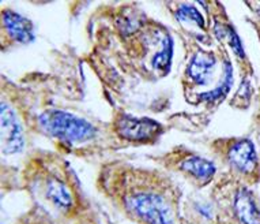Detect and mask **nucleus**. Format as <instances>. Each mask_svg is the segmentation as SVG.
<instances>
[{"label":"nucleus","instance_id":"0eeeda50","mask_svg":"<svg viewBox=\"0 0 260 224\" xmlns=\"http://www.w3.org/2000/svg\"><path fill=\"white\" fill-rule=\"evenodd\" d=\"M164 165L180 173L197 189L202 190L215 182L218 168L213 160L206 159L188 148H176L162 157Z\"/></svg>","mask_w":260,"mask_h":224},{"label":"nucleus","instance_id":"1a4fd4ad","mask_svg":"<svg viewBox=\"0 0 260 224\" xmlns=\"http://www.w3.org/2000/svg\"><path fill=\"white\" fill-rule=\"evenodd\" d=\"M112 130L119 139L128 144H153L165 133L161 123L150 118H137L120 114L115 118Z\"/></svg>","mask_w":260,"mask_h":224},{"label":"nucleus","instance_id":"7ed1b4c3","mask_svg":"<svg viewBox=\"0 0 260 224\" xmlns=\"http://www.w3.org/2000/svg\"><path fill=\"white\" fill-rule=\"evenodd\" d=\"M36 127L45 137L67 149L89 145L99 138V129L85 118L63 109H47L36 118Z\"/></svg>","mask_w":260,"mask_h":224},{"label":"nucleus","instance_id":"20e7f679","mask_svg":"<svg viewBox=\"0 0 260 224\" xmlns=\"http://www.w3.org/2000/svg\"><path fill=\"white\" fill-rule=\"evenodd\" d=\"M211 194L222 219L236 224H260V199L251 186L218 177Z\"/></svg>","mask_w":260,"mask_h":224},{"label":"nucleus","instance_id":"9b49d317","mask_svg":"<svg viewBox=\"0 0 260 224\" xmlns=\"http://www.w3.org/2000/svg\"><path fill=\"white\" fill-rule=\"evenodd\" d=\"M0 125H2V151L5 155H17L25 148V133L19 117L14 108L2 101L0 108Z\"/></svg>","mask_w":260,"mask_h":224},{"label":"nucleus","instance_id":"6e6552de","mask_svg":"<svg viewBox=\"0 0 260 224\" xmlns=\"http://www.w3.org/2000/svg\"><path fill=\"white\" fill-rule=\"evenodd\" d=\"M37 185L41 197L61 215L70 216L78 205V191L75 182L69 178V171L47 170L39 174Z\"/></svg>","mask_w":260,"mask_h":224},{"label":"nucleus","instance_id":"aec40b11","mask_svg":"<svg viewBox=\"0 0 260 224\" xmlns=\"http://www.w3.org/2000/svg\"><path fill=\"white\" fill-rule=\"evenodd\" d=\"M219 224H236V223H233V221H231V220L221 219V221H219Z\"/></svg>","mask_w":260,"mask_h":224},{"label":"nucleus","instance_id":"4468645a","mask_svg":"<svg viewBox=\"0 0 260 224\" xmlns=\"http://www.w3.org/2000/svg\"><path fill=\"white\" fill-rule=\"evenodd\" d=\"M153 55L150 58V66L155 74L159 77L167 75L171 71L172 58H173V40L171 35L164 27L155 31V41H154Z\"/></svg>","mask_w":260,"mask_h":224},{"label":"nucleus","instance_id":"39448f33","mask_svg":"<svg viewBox=\"0 0 260 224\" xmlns=\"http://www.w3.org/2000/svg\"><path fill=\"white\" fill-rule=\"evenodd\" d=\"M221 78L222 58L219 47L209 49L195 44L184 69V85L189 91L188 93L203 88H206L203 92L211 91L221 82Z\"/></svg>","mask_w":260,"mask_h":224},{"label":"nucleus","instance_id":"f3484780","mask_svg":"<svg viewBox=\"0 0 260 224\" xmlns=\"http://www.w3.org/2000/svg\"><path fill=\"white\" fill-rule=\"evenodd\" d=\"M248 135L255 144L256 151L260 157V111H256L251 118V125L248 130Z\"/></svg>","mask_w":260,"mask_h":224},{"label":"nucleus","instance_id":"9d476101","mask_svg":"<svg viewBox=\"0 0 260 224\" xmlns=\"http://www.w3.org/2000/svg\"><path fill=\"white\" fill-rule=\"evenodd\" d=\"M219 47V45H218ZM222 58V78L217 87L207 92H197V93H188L187 101L192 105H205L209 114H213L219 108L228 96L232 92L235 83V69L233 62L231 59V53L225 48L219 47Z\"/></svg>","mask_w":260,"mask_h":224},{"label":"nucleus","instance_id":"ddd939ff","mask_svg":"<svg viewBox=\"0 0 260 224\" xmlns=\"http://www.w3.org/2000/svg\"><path fill=\"white\" fill-rule=\"evenodd\" d=\"M2 27H3V36L7 37L11 43L25 45L35 41L33 22L13 10H3Z\"/></svg>","mask_w":260,"mask_h":224},{"label":"nucleus","instance_id":"f257e3e1","mask_svg":"<svg viewBox=\"0 0 260 224\" xmlns=\"http://www.w3.org/2000/svg\"><path fill=\"white\" fill-rule=\"evenodd\" d=\"M115 191L121 211L139 224H184L177 186L164 175L125 168Z\"/></svg>","mask_w":260,"mask_h":224},{"label":"nucleus","instance_id":"f03ea898","mask_svg":"<svg viewBox=\"0 0 260 224\" xmlns=\"http://www.w3.org/2000/svg\"><path fill=\"white\" fill-rule=\"evenodd\" d=\"M209 147L225 170L219 177L251 187L260 183V157L249 135L215 138Z\"/></svg>","mask_w":260,"mask_h":224},{"label":"nucleus","instance_id":"a211bd4d","mask_svg":"<svg viewBox=\"0 0 260 224\" xmlns=\"http://www.w3.org/2000/svg\"><path fill=\"white\" fill-rule=\"evenodd\" d=\"M245 21L252 26V29L255 31L256 36H257V40H259V44H260V23L253 19V18H245ZM256 100L260 103V85H259V89H257V93H256Z\"/></svg>","mask_w":260,"mask_h":224},{"label":"nucleus","instance_id":"dca6fc26","mask_svg":"<svg viewBox=\"0 0 260 224\" xmlns=\"http://www.w3.org/2000/svg\"><path fill=\"white\" fill-rule=\"evenodd\" d=\"M173 15H175L176 21L180 22L181 25L195 26V27H198V31L202 32V33L210 35L205 17H203V14L198 10L197 6L188 5V3L177 5L175 9H173Z\"/></svg>","mask_w":260,"mask_h":224},{"label":"nucleus","instance_id":"2eb2a0df","mask_svg":"<svg viewBox=\"0 0 260 224\" xmlns=\"http://www.w3.org/2000/svg\"><path fill=\"white\" fill-rule=\"evenodd\" d=\"M253 71H245L240 73V83L239 88L236 89L228 104L229 107L239 109V111H247L251 107L252 99L255 96V88H253Z\"/></svg>","mask_w":260,"mask_h":224},{"label":"nucleus","instance_id":"423d86ee","mask_svg":"<svg viewBox=\"0 0 260 224\" xmlns=\"http://www.w3.org/2000/svg\"><path fill=\"white\" fill-rule=\"evenodd\" d=\"M205 5V9L207 10V19H209L207 27L211 39L217 40L219 47L225 48L228 52H232L235 61L239 65L240 73L253 71L251 61L244 49L243 41L236 31V26L226 13L225 7L219 2H207Z\"/></svg>","mask_w":260,"mask_h":224},{"label":"nucleus","instance_id":"6ab92c4d","mask_svg":"<svg viewBox=\"0 0 260 224\" xmlns=\"http://www.w3.org/2000/svg\"><path fill=\"white\" fill-rule=\"evenodd\" d=\"M245 5L249 10H251V13L253 14V19H255L257 23H260V2H245Z\"/></svg>","mask_w":260,"mask_h":224},{"label":"nucleus","instance_id":"f8f14e48","mask_svg":"<svg viewBox=\"0 0 260 224\" xmlns=\"http://www.w3.org/2000/svg\"><path fill=\"white\" fill-rule=\"evenodd\" d=\"M221 212L214 195L192 194L184 204V224H219Z\"/></svg>","mask_w":260,"mask_h":224}]
</instances>
